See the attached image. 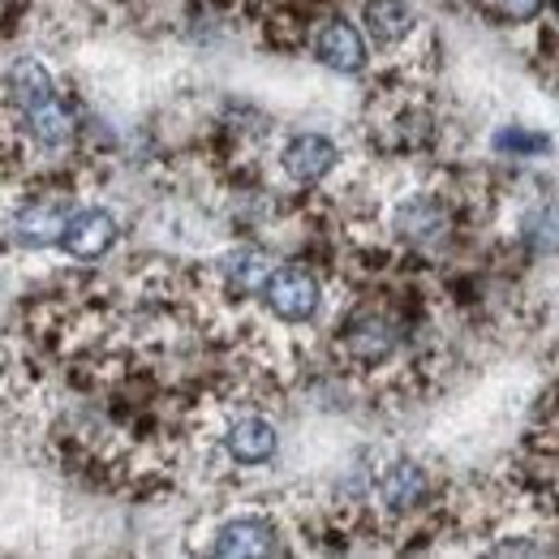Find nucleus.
<instances>
[{"instance_id":"nucleus-1","label":"nucleus","mask_w":559,"mask_h":559,"mask_svg":"<svg viewBox=\"0 0 559 559\" xmlns=\"http://www.w3.org/2000/svg\"><path fill=\"white\" fill-rule=\"evenodd\" d=\"M9 86H13V99H17V112L26 117V126L35 130V139L44 146H61L70 139V117L57 99V86L52 78L39 70L35 61H17L9 70Z\"/></svg>"},{"instance_id":"nucleus-2","label":"nucleus","mask_w":559,"mask_h":559,"mask_svg":"<svg viewBox=\"0 0 559 559\" xmlns=\"http://www.w3.org/2000/svg\"><path fill=\"white\" fill-rule=\"evenodd\" d=\"M263 297L272 306V314L284 323H306L319 310V280L306 267H280L263 284Z\"/></svg>"},{"instance_id":"nucleus-3","label":"nucleus","mask_w":559,"mask_h":559,"mask_svg":"<svg viewBox=\"0 0 559 559\" xmlns=\"http://www.w3.org/2000/svg\"><path fill=\"white\" fill-rule=\"evenodd\" d=\"M112 241H117V219L99 207L70 215L66 219V233H61V246L70 250L73 259H86V263L99 259V254H108Z\"/></svg>"},{"instance_id":"nucleus-4","label":"nucleus","mask_w":559,"mask_h":559,"mask_svg":"<svg viewBox=\"0 0 559 559\" xmlns=\"http://www.w3.org/2000/svg\"><path fill=\"white\" fill-rule=\"evenodd\" d=\"M284 168L293 181L314 186L336 168V142H328L323 134H301L284 146Z\"/></svg>"},{"instance_id":"nucleus-5","label":"nucleus","mask_w":559,"mask_h":559,"mask_svg":"<svg viewBox=\"0 0 559 559\" xmlns=\"http://www.w3.org/2000/svg\"><path fill=\"white\" fill-rule=\"evenodd\" d=\"M314 52H319V61L328 66V70H341V73H357L366 66V44H361V35L353 31L349 22H328L323 31H319V39H314Z\"/></svg>"},{"instance_id":"nucleus-6","label":"nucleus","mask_w":559,"mask_h":559,"mask_svg":"<svg viewBox=\"0 0 559 559\" xmlns=\"http://www.w3.org/2000/svg\"><path fill=\"white\" fill-rule=\"evenodd\" d=\"M276 551V530L259 516L228 521L215 538V556H272Z\"/></svg>"},{"instance_id":"nucleus-7","label":"nucleus","mask_w":559,"mask_h":559,"mask_svg":"<svg viewBox=\"0 0 559 559\" xmlns=\"http://www.w3.org/2000/svg\"><path fill=\"white\" fill-rule=\"evenodd\" d=\"M224 443H228V456L241 461V465H263V461L276 456V430H272V421L263 418L237 421Z\"/></svg>"},{"instance_id":"nucleus-8","label":"nucleus","mask_w":559,"mask_h":559,"mask_svg":"<svg viewBox=\"0 0 559 559\" xmlns=\"http://www.w3.org/2000/svg\"><path fill=\"white\" fill-rule=\"evenodd\" d=\"M361 17H366V31H370L379 44H396V39H405L409 26H414V13H409L405 0H366Z\"/></svg>"},{"instance_id":"nucleus-9","label":"nucleus","mask_w":559,"mask_h":559,"mask_svg":"<svg viewBox=\"0 0 559 559\" xmlns=\"http://www.w3.org/2000/svg\"><path fill=\"white\" fill-rule=\"evenodd\" d=\"M392 349H396V332L379 314H361L349 328V353L357 361H383Z\"/></svg>"},{"instance_id":"nucleus-10","label":"nucleus","mask_w":559,"mask_h":559,"mask_svg":"<svg viewBox=\"0 0 559 559\" xmlns=\"http://www.w3.org/2000/svg\"><path fill=\"white\" fill-rule=\"evenodd\" d=\"M66 219H70V215H66L61 203H39V207H31L26 215H17L13 237H17L22 246H48V241H61Z\"/></svg>"},{"instance_id":"nucleus-11","label":"nucleus","mask_w":559,"mask_h":559,"mask_svg":"<svg viewBox=\"0 0 559 559\" xmlns=\"http://www.w3.org/2000/svg\"><path fill=\"white\" fill-rule=\"evenodd\" d=\"M421 499H426V474H421L418 465H409V461L392 465L388 478H383V503L405 512V508H418Z\"/></svg>"},{"instance_id":"nucleus-12","label":"nucleus","mask_w":559,"mask_h":559,"mask_svg":"<svg viewBox=\"0 0 559 559\" xmlns=\"http://www.w3.org/2000/svg\"><path fill=\"white\" fill-rule=\"evenodd\" d=\"M396 224H401V237H409V241H435L439 233H443V211L439 203H430V199H414L409 207H401L396 215Z\"/></svg>"},{"instance_id":"nucleus-13","label":"nucleus","mask_w":559,"mask_h":559,"mask_svg":"<svg viewBox=\"0 0 559 559\" xmlns=\"http://www.w3.org/2000/svg\"><path fill=\"white\" fill-rule=\"evenodd\" d=\"M267 276H272L267 272V259L254 254V250H237V254L224 259V280H228L233 293H254V288L267 284Z\"/></svg>"},{"instance_id":"nucleus-14","label":"nucleus","mask_w":559,"mask_h":559,"mask_svg":"<svg viewBox=\"0 0 559 559\" xmlns=\"http://www.w3.org/2000/svg\"><path fill=\"white\" fill-rule=\"evenodd\" d=\"M525 233H530V241H534L538 250H559V207H547V211H538V215H530Z\"/></svg>"},{"instance_id":"nucleus-15","label":"nucleus","mask_w":559,"mask_h":559,"mask_svg":"<svg viewBox=\"0 0 559 559\" xmlns=\"http://www.w3.org/2000/svg\"><path fill=\"white\" fill-rule=\"evenodd\" d=\"M483 4H487L490 17H499V22H530L543 9V0H483Z\"/></svg>"}]
</instances>
